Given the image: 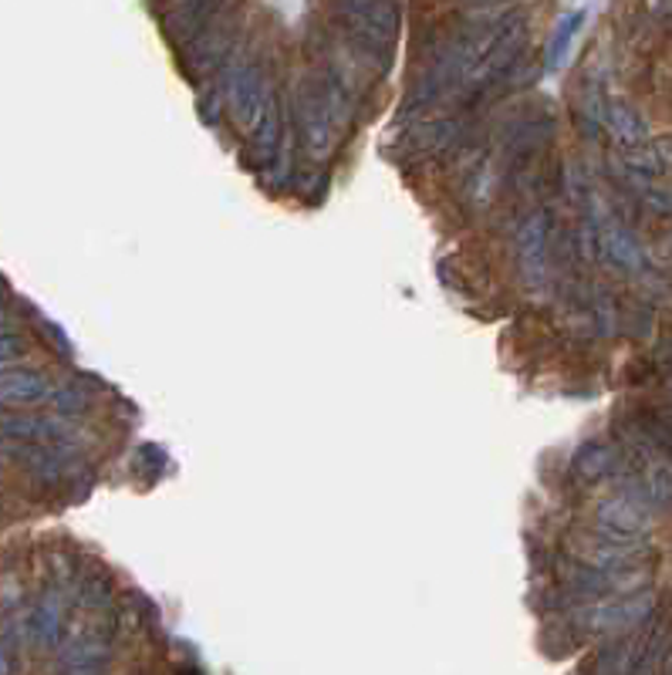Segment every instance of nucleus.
Listing matches in <instances>:
<instances>
[{"mask_svg":"<svg viewBox=\"0 0 672 675\" xmlns=\"http://www.w3.org/2000/svg\"><path fill=\"white\" fill-rule=\"evenodd\" d=\"M179 675H200V672H194V668H186V672H179Z\"/></svg>","mask_w":672,"mask_h":675,"instance_id":"obj_1","label":"nucleus"}]
</instances>
